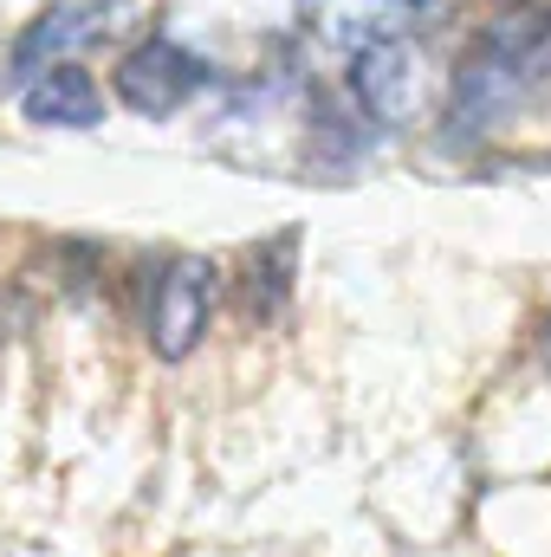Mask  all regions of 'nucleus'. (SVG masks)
<instances>
[{
  "instance_id": "1",
  "label": "nucleus",
  "mask_w": 551,
  "mask_h": 557,
  "mask_svg": "<svg viewBox=\"0 0 551 557\" xmlns=\"http://www.w3.org/2000/svg\"><path fill=\"white\" fill-rule=\"evenodd\" d=\"M546 46H551L546 7H513L500 20H487L474 33V46L461 52V72H454V124L500 117L519 98V85L532 78V65L546 59Z\"/></svg>"
},
{
  "instance_id": "2",
  "label": "nucleus",
  "mask_w": 551,
  "mask_h": 557,
  "mask_svg": "<svg viewBox=\"0 0 551 557\" xmlns=\"http://www.w3.org/2000/svg\"><path fill=\"white\" fill-rule=\"evenodd\" d=\"M215 298H221V273H215V260H201V253H175V260H162L156 278H149V350L162 357V363H182L195 344H201V331H208V318H215Z\"/></svg>"
},
{
  "instance_id": "3",
  "label": "nucleus",
  "mask_w": 551,
  "mask_h": 557,
  "mask_svg": "<svg viewBox=\"0 0 551 557\" xmlns=\"http://www.w3.org/2000/svg\"><path fill=\"white\" fill-rule=\"evenodd\" d=\"M215 85V72L195 59V52H182L175 39H143L131 46L124 59H118V98L137 111V117H175L195 91H208Z\"/></svg>"
},
{
  "instance_id": "4",
  "label": "nucleus",
  "mask_w": 551,
  "mask_h": 557,
  "mask_svg": "<svg viewBox=\"0 0 551 557\" xmlns=\"http://www.w3.org/2000/svg\"><path fill=\"white\" fill-rule=\"evenodd\" d=\"M20 117L39 131H98L105 124V91L78 59H46L39 72L20 78Z\"/></svg>"
},
{
  "instance_id": "5",
  "label": "nucleus",
  "mask_w": 551,
  "mask_h": 557,
  "mask_svg": "<svg viewBox=\"0 0 551 557\" xmlns=\"http://www.w3.org/2000/svg\"><path fill=\"white\" fill-rule=\"evenodd\" d=\"M351 104L370 124H403L415 111V52L403 39H364L351 52Z\"/></svg>"
},
{
  "instance_id": "6",
  "label": "nucleus",
  "mask_w": 551,
  "mask_h": 557,
  "mask_svg": "<svg viewBox=\"0 0 551 557\" xmlns=\"http://www.w3.org/2000/svg\"><path fill=\"white\" fill-rule=\"evenodd\" d=\"M111 0H65V7H52L46 20H33L26 33H20V46H13V85L26 78V72H39L46 59H65L72 46H85V39H98L111 20Z\"/></svg>"
},
{
  "instance_id": "7",
  "label": "nucleus",
  "mask_w": 551,
  "mask_h": 557,
  "mask_svg": "<svg viewBox=\"0 0 551 557\" xmlns=\"http://www.w3.org/2000/svg\"><path fill=\"white\" fill-rule=\"evenodd\" d=\"M292 260H298V234L292 227H279L273 240H260L254 253H247V273H241V311L254 318V324H267L285 311V298H292Z\"/></svg>"
},
{
  "instance_id": "8",
  "label": "nucleus",
  "mask_w": 551,
  "mask_h": 557,
  "mask_svg": "<svg viewBox=\"0 0 551 557\" xmlns=\"http://www.w3.org/2000/svg\"><path fill=\"white\" fill-rule=\"evenodd\" d=\"M396 7H421V0H396Z\"/></svg>"
},
{
  "instance_id": "9",
  "label": "nucleus",
  "mask_w": 551,
  "mask_h": 557,
  "mask_svg": "<svg viewBox=\"0 0 551 557\" xmlns=\"http://www.w3.org/2000/svg\"><path fill=\"white\" fill-rule=\"evenodd\" d=\"M546 331H551V318H546Z\"/></svg>"
}]
</instances>
